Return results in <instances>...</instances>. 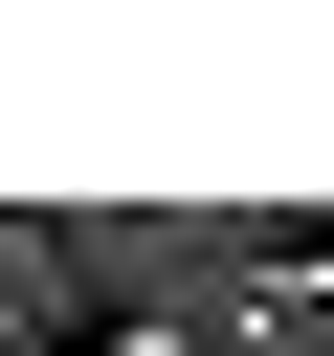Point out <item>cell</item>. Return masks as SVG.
Returning <instances> with one entry per match:
<instances>
[{
    "label": "cell",
    "mask_w": 334,
    "mask_h": 356,
    "mask_svg": "<svg viewBox=\"0 0 334 356\" xmlns=\"http://www.w3.org/2000/svg\"><path fill=\"white\" fill-rule=\"evenodd\" d=\"M67 356H178V334H134V312H111V334H67Z\"/></svg>",
    "instance_id": "6da1fadb"
}]
</instances>
